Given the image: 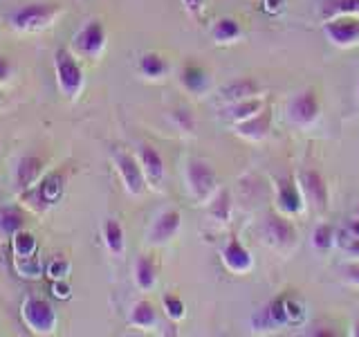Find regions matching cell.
Here are the masks:
<instances>
[{"label": "cell", "instance_id": "obj_8", "mask_svg": "<svg viewBox=\"0 0 359 337\" xmlns=\"http://www.w3.org/2000/svg\"><path fill=\"white\" fill-rule=\"evenodd\" d=\"M323 34L337 48H351V45L359 43V18L353 14L328 18V22L323 25Z\"/></svg>", "mask_w": 359, "mask_h": 337}, {"label": "cell", "instance_id": "obj_6", "mask_svg": "<svg viewBox=\"0 0 359 337\" xmlns=\"http://www.w3.org/2000/svg\"><path fill=\"white\" fill-rule=\"evenodd\" d=\"M112 160H115V166H117V173L121 178L123 187L130 196H142L146 191V173L140 164V160L135 155L121 151V149H115L112 151Z\"/></svg>", "mask_w": 359, "mask_h": 337}, {"label": "cell", "instance_id": "obj_27", "mask_svg": "<svg viewBox=\"0 0 359 337\" xmlns=\"http://www.w3.org/2000/svg\"><path fill=\"white\" fill-rule=\"evenodd\" d=\"M241 34L243 29L236 18H220L216 20V25L211 27V37L216 43H233Z\"/></svg>", "mask_w": 359, "mask_h": 337}, {"label": "cell", "instance_id": "obj_39", "mask_svg": "<svg viewBox=\"0 0 359 337\" xmlns=\"http://www.w3.org/2000/svg\"><path fill=\"white\" fill-rule=\"evenodd\" d=\"M202 3H205V0H184V5H187L191 11H198Z\"/></svg>", "mask_w": 359, "mask_h": 337}, {"label": "cell", "instance_id": "obj_37", "mask_svg": "<svg viewBox=\"0 0 359 337\" xmlns=\"http://www.w3.org/2000/svg\"><path fill=\"white\" fill-rule=\"evenodd\" d=\"M341 275H344V279L348 281V284L359 286V261H355V263H346V265L341 267Z\"/></svg>", "mask_w": 359, "mask_h": 337}, {"label": "cell", "instance_id": "obj_24", "mask_svg": "<svg viewBox=\"0 0 359 337\" xmlns=\"http://www.w3.org/2000/svg\"><path fill=\"white\" fill-rule=\"evenodd\" d=\"M11 250H14V258H25V256H34L39 254V241L29 230H18L14 236H11Z\"/></svg>", "mask_w": 359, "mask_h": 337}, {"label": "cell", "instance_id": "obj_28", "mask_svg": "<svg viewBox=\"0 0 359 337\" xmlns=\"http://www.w3.org/2000/svg\"><path fill=\"white\" fill-rule=\"evenodd\" d=\"M337 243L341 245L344 252L359 256V218L351 220L339 234H337Z\"/></svg>", "mask_w": 359, "mask_h": 337}, {"label": "cell", "instance_id": "obj_36", "mask_svg": "<svg viewBox=\"0 0 359 337\" xmlns=\"http://www.w3.org/2000/svg\"><path fill=\"white\" fill-rule=\"evenodd\" d=\"M52 292H54L56 299H67L72 288H70V284H67V279H56V281H52Z\"/></svg>", "mask_w": 359, "mask_h": 337}, {"label": "cell", "instance_id": "obj_7", "mask_svg": "<svg viewBox=\"0 0 359 337\" xmlns=\"http://www.w3.org/2000/svg\"><path fill=\"white\" fill-rule=\"evenodd\" d=\"M319 110H321L319 97H317V93H314L312 88L301 90V93H297L294 97L290 99V104H287L290 119L294 121L297 126H301V128H306V126H310V124L317 121Z\"/></svg>", "mask_w": 359, "mask_h": 337}, {"label": "cell", "instance_id": "obj_4", "mask_svg": "<svg viewBox=\"0 0 359 337\" xmlns=\"http://www.w3.org/2000/svg\"><path fill=\"white\" fill-rule=\"evenodd\" d=\"M79 59L86 61H97L106 50V27L104 22L97 18L86 20L79 32L72 39V48H70Z\"/></svg>", "mask_w": 359, "mask_h": 337}, {"label": "cell", "instance_id": "obj_23", "mask_svg": "<svg viewBox=\"0 0 359 337\" xmlns=\"http://www.w3.org/2000/svg\"><path fill=\"white\" fill-rule=\"evenodd\" d=\"M137 67L146 79H162L168 72V61L157 52H146L140 56Z\"/></svg>", "mask_w": 359, "mask_h": 337}, {"label": "cell", "instance_id": "obj_38", "mask_svg": "<svg viewBox=\"0 0 359 337\" xmlns=\"http://www.w3.org/2000/svg\"><path fill=\"white\" fill-rule=\"evenodd\" d=\"M11 81V61L7 56H0V86Z\"/></svg>", "mask_w": 359, "mask_h": 337}, {"label": "cell", "instance_id": "obj_32", "mask_svg": "<svg viewBox=\"0 0 359 337\" xmlns=\"http://www.w3.org/2000/svg\"><path fill=\"white\" fill-rule=\"evenodd\" d=\"M334 241H337V234H334V230L330 227L328 223H321V225H317V227H314V234H312V245L317 247L319 252L330 250Z\"/></svg>", "mask_w": 359, "mask_h": 337}, {"label": "cell", "instance_id": "obj_20", "mask_svg": "<svg viewBox=\"0 0 359 337\" xmlns=\"http://www.w3.org/2000/svg\"><path fill=\"white\" fill-rule=\"evenodd\" d=\"M180 81H182V86L189 90V93L202 95V93H207V90H209L211 77H209V72L205 70V67H200L196 63H189L184 70H182V77H180Z\"/></svg>", "mask_w": 359, "mask_h": 337}, {"label": "cell", "instance_id": "obj_33", "mask_svg": "<svg viewBox=\"0 0 359 337\" xmlns=\"http://www.w3.org/2000/svg\"><path fill=\"white\" fill-rule=\"evenodd\" d=\"M171 119L173 124L180 128V131H187L191 133L196 128V117H194V110H191L189 106H177L171 110Z\"/></svg>", "mask_w": 359, "mask_h": 337}, {"label": "cell", "instance_id": "obj_14", "mask_svg": "<svg viewBox=\"0 0 359 337\" xmlns=\"http://www.w3.org/2000/svg\"><path fill=\"white\" fill-rule=\"evenodd\" d=\"M222 263L227 270H231V272L236 275H245L250 272L252 265H254V258L250 254V250L243 245V241H238L236 236H231V239L224 243L222 247Z\"/></svg>", "mask_w": 359, "mask_h": 337}, {"label": "cell", "instance_id": "obj_10", "mask_svg": "<svg viewBox=\"0 0 359 337\" xmlns=\"http://www.w3.org/2000/svg\"><path fill=\"white\" fill-rule=\"evenodd\" d=\"M263 236L278 250H287L297 243V230L285 216L278 213H267L263 223Z\"/></svg>", "mask_w": 359, "mask_h": 337}, {"label": "cell", "instance_id": "obj_29", "mask_svg": "<svg viewBox=\"0 0 359 337\" xmlns=\"http://www.w3.org/2000/svg\"><path fill=\"white\" fill-rule=\"evenodd\" d=\"M346 14H359V0H323L321 5L323 18H334Z\"/></svg>", "mask_w": 359, "mask_h": 337}, {"label": "cell", "instance_id": "obj_40", "mask_svg": "<svg viewBox=\"0 0 359 337\" xmlns=\"http://www.w3.org/2000/svg\"><path fill=\"white\" fill-rule=\"evenodd\" d=\"M265 3H267V11H276L283 0H265Z\"/></svg>", "mask_w": 359, "mask_h": 337}, {"label": "cell", "instance_id": "obj_16", "mask_svg": "<svg viewBox=\"0 0 359 337\" xmlns=\"http://www.w3.org/2000/svg\"><path fill=\"white\" fill-rule=\"evenodd\" d=\"M41 171H43L41 157H36V155H22L20 160L16 162V168H14V187L25 194V191H29L34 185L39 183Z\"/></svg>", "mask_w": 359, "mask_h": 337}, {"label": "cell", "instance_id": "obj_25", "mask_svg": "<svg viewBox=\"0 0 359 337\" xmlns=\"http://www.w3.org/2000/svg\"><path fill=\"white\" fill-rule=\"evenodd\" d=\"M258 110H263V101L258 97H250V99H241V101H231V104L224 108V115L233 121H243L247 117L256 115Z\"/></svg>", "mask_w": 359, "mask_h": 337}, {"label": "cell", "instance_id": "obj_31", "mask_svg": "<svg viewBox=\"0 0 359 337\" xmlns=\"http://www.w3.org/2000/svg\"><path fill=\"white\" fill-rule=\"evenodd\" d=\"M14 263H16V272L22 279H36V277L43 275V265H41L39 254L25 256V258H14Z\"/></svg>", "mask_w": 359, "mask_h": 337}, {"label": "cell", "instance_id": "obj_11", "mask_svg": "<svg viewBox=\"0 0 359 337\" xmlns=\"http://www.w3.org/2000/svg\"><path fill=\"white\" fill-rule=\"evenodd\" d=\"M180 225H182L180 211L177 209H164L153 218L149 232H146V239H149L151 245H164L180 232Z\"/></svg>", "mask_w": 359, "mask_h": 337}, {"label": "cell", "instance_id": "obj_30", "mask_svg": "<svg viewBox=\"0 0 359 337\" xmlns=\"http://www.w3.org/2000/svg\"><path fill=\"white\" fill-rule=\"evenodd\" d=\"M209 213L213 220L218 223H227L229 216H231V196L229 191H220V194H216V198H213V202L209 205Z\"/></svg>", "mask_w": 359, "mask_h": 337}, {"label": "cell", "instance_id": "obj_35", "mask_svg": "<svg viewBox=\"0 0 359 337\" xmlns=\"http://www.w3.org/2000/svg\"><path fill=\"white\" fill-rule=\"evenodd\" d=\"M45 275L52 281L67 279V275H70V261H67V258H52V261L45 265Z\"/></svg>", "mask_w": 359, "mask_h": 337}, {"label": "cell", "instance_id": "obj_15", "mask_svg": "<svg viewBox=\"0 0 359 337\" xmlns=\"http://www.w3.org/2000/svg\"><path fill=\"white\" fill-rule=\"evenodd\" d=\"M269 131H272V108H263L252 117L236 121V133L247 140H263Z\"/></svg>", "mask_w": 359, "mask_h": 337}, {"label": "cell", "instance_id": "obj_19", "mask_svg": "<svg viewBox=\"0 0 359 337\" xmlns=\"http://www.w3.org/2000/svg\"><path fill=\"white\" fill-rule=\"evenodd\" d=\"M101 236H104V243L112 256L123 254V250H126V236H123V227L117 218L104 220V225H101Z\"/></svg>", "mask_w": 359, "mask_h": 337}, {"label": "cell", "instance_id": "obj_9", "mask_svg": "<svg viewBox=\"0 0 359 337\" xmlns=\"http://www.w3.org/2000/svg\"><path fill=\"white\" fill-rule=\"evenodd\" d=\"M299 187L303 191V198L308 200V205L314 207L317 211H323L328 207V185H325L323 176L317 168H306L299 176Z\"/></svg>", "mask_w": 359, "mask_h": 337}, {"label": "cell", "instance_id": "obj_3", "mask_svg": "<svg viewBox=\"0 0 359 337\" xmlns=\"http://www.w3.org/2000/svg\"><path fill=\"white\" fill-rule=\"evenodd\" d=\"M20 317L22 324L34 335H52L56 331V310L54 306L39 295H27L20 303Z\"/></svg>", "mask_w": 359, "mask_h": 337}, {"label": "cell", "instance_id": "obj_21", "mask_svg": "<svg viewBox=\"0 0 359 337\" xmlns=\"http://www.w3.org/2000/svg\"><path fill=\"white\" fill-rule=\"evenodd\" d=\"M261 86L256 84V79L252 77H238L229 81L227 86L222 88V95L227 97L229 101H241V99H250V97H256Z\"/></svg>", "mask_w": 359, "mask_h": 337}, {"label": "cell", "instance_id": "obj_18", "mask_svg": "<svg viewBox=\"0 0 359 337\" xmlns=\"http://www.w3.org/2000/svg\"><path fill=\"white\" fill-rule=\"evenodd\" d=\"M133 275H135V284H137L140 290L149 292L155 288V281H157V267L155 261L149 254H140L135 258V265H133Z\"/></svg>", "mask_w": 359, "mask_h": 337}, {"label": "cell", "instance_id": "obj_12", "mask_svg": "<svg viewBox=\"0 0 359 337\" xmlns=\"http://www.w3.org/2000/svg\"><path fill=\"white\" fill-rule=\"evenodd\" d=\"M63 187H65L63 173L52 171L48 176H43L39 180V185H34L29 191H25V194L36 196L39 209H48V207L54 205V202H59V198L63 196Z\"/></svg>", "mask_w": 359, "mask_h": 337}, {"label": "cell", "instance_id": "obj_26", "mask_svg": "<svg viewBox=\"0 0 359 337\" xmlns=\"http://www.w3.org/2000/svg\"><path fill=\"white\" fill-rule=\"evenodd\" d=\"M22 227H25V213L18 207H0V234L11 239Z\"/></svg>", "mask_w": 359, "mask_h": 337}, {"label": "cell", "instance_id": "obj_17", "mask_svg": "<svg viewBox=\"0 0 359 337\" xmlns=\"http://www.w3.org/2000/svg\"><path fill=\"white\" fill-rule=\"evenodd\" d=\"M137 160L144 168V173H146V180L153 185L157 183H162V178H164V160H162V155L160 151L155 149V146L151 144H142L140 146V151H137Z\"/></svg>", "mask_w": 359, "mask_h": 337}, {"label": "cell", "instance_id": "obj_2", "mask_svg": "<svg viewBox=\"0 0 359 337\" xmlns=\"http://www.w3.org/2000/svg\"><path fill=\"white\" fill-rule=\"evenodd\" d=\"M54 72L61 95L67 99H76L83 90V70L79 65V56L72 50H56L54 52Z\"/></svg>", "mask_w": 359, "mask_h": 337}, {"label": "cell", "instance_id": "obj_34", "mask_svg": "<svg viewBox=\"0 0 359 337\" xmlns=\"http://www.w3.org/2000/svg\"><path fill=\"white\" fill-rule=\"evenodd\" d=\"M162 303H164V310H166V315L171 317L173 322H177V319H182L184 317V312H187V308H184V301L180 299L177 295H164V299H162Z\"/></svg>", "mask_w": 359, "mask_h": 337}, {"label": "cell", "instance_id": "obj_5", "mask_svg": "<svg viewBox=\"0 0 359 337\" xmlns=\"http://www.w3.org/2000/svg\"><path fill=\"white\" fill-rule=\"evenodd\" d=\"M184 180L191 196L200 202H207L218 191V173L207 160H189L184 166Z\"/></svg>", "mask_w": 359, "mask_h": 337}, {"label": "cell", "instance_id": "obj_13", "mask_svg": "<svg viewBox=\"0 0 359 337\" xmlns=\"http://www.w3.org/2000/svg\"><path fill=\"white\" fill-rule=\"evenodd\" d=\"M303 205H306V198H303V191L297 180L280 178L276 185V207L287 216H297L303 211Z\"/></svg>", "mask_w": 359, "mask_h": 337}, {"label": "cell", "instance_id": "obj_41", "mask_svg": "<svg viewBox=\"0 0 359 337\" xmlns=\"http://www.w3.org/2000/svg\"><path fill=\"white\" fill-rule=\"evenodd\" d=\"M353 335L359 337V322H355V326H353Z\"/></svg>", "mask_w": 359, "mask_h": 337}, {"label": "cell", "instance_id": "obj_22", "mask_svg": "<svg viewBox=\"0 0 359 337\" xmlns=\"http://www.w3.org/2000/svg\"><path fill=\"white\" fill-rule=\"evenodd\" d=\"M128 324L135 326V329H142V331H149L153 326H157V310L151 301H137L135 306L130 308V317H128Z\"/></svg>", "mask_w": 359, "mask_h": 337}, {"label": "cell", "instance_id": "obj_42", "mask_svg": "<svg viewBox=\"0 0 359 337\" xmlns=\"http://www.w3.org/2000/svg\"><path fill=\"white\" fill-rule=\"evenodd\" d=\"M3 101H5V97H3V93H0V106H3Z\"/></svg>", "mask_w": 359, "mask_h": 337}, {"label": "cell", "instance_id": "obj_1", "mask_svg": "<svg viewBox=\"0 0 359 337\" xmlns=\"http://www.w3.org/2000/svg\"><path fill=\"white\" fill-rule=\"evenodd\" d=\"M59 3H27L9 14V27L16 32H41L48 29L61 16Z\"/></svg>", "mask_w": 359, "mask_h": 337}]
</instances>
